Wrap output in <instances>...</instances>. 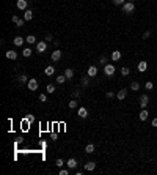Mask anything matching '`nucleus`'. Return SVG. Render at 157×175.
Wrapping results in <instances>:
<instances>
[{
  "mask_svg": "<svg viewBox=\"0 0 157 175\" xmlns=\"http://www.w3.org/2000/svg\"><path fill=\"white\" fill-rule=\"evenodd\" d=\"M133 10H135V3H133V2H126L123 5V11H124L126 14H130Z\"/></svg>",
  "mask_w": 157,
  "mask_h": 175,
  "instance_id": "f257e3e1",
  "label": "nucleus"
},
{
  "mask_svg": "<svg viewBox=\"0 0 157 175\" xmlns=\"http://www.w3.org/2000/svg\"><path fill=\"white\" fill-rule=\"evenodd\" d=\"M38 85H39V84H38V80L33 77V79H28L27 89H28V90H32V92H36V90H38Z\"/></svg>",
  "mask_w": 157,
  "mask_h": 175,
  "instance_id": "f03ea898",
  "label": "nucleus"
},
{
  "mask_svg": "<svg viewBox=\"0 0 157 175\" xmlns=\"http://www.w3.org/2000/svg\"><path fill=\"white\" fill-rule=\"evenodd\" d=\"M35 51H36L38 54H43V52H46V51H47V43H46V41L36 43V48H35Z\"/></svg>",
  "mask_w": 157,
  "mask_h": 175,
  "instance_id": "7ed1b4c3",
  "label": "nucleus"
},
{
  "mask_svg": "<svg viewBox=\"0 0 157 175\" xmlns=\"http://www.w3.org/2000/svg\"><path fill=\"white\" fill-rule=\"evenodd\" d=\"M104 73H105V76H113L115 74V66L112 65V63L104 65Z\"/></svg>",
  "mask_w": 157,
  "mask_h": 175,
  "instance_id": "20e7f679",
  "label": "nucleus"
},
{
  "mask_svg": "<svg viewBox=\"0 0 157 175\" xmlns=\"http://www.w3.org/2000/svg\"><path fill=\"white\" fill-rule=\"evenodd\" d=\"M86 76H88V77H96V76H97V66L91 65L88 68V71H86Z\"/></svg>",
  "mask_w": 157,
  "mask_h": 175,
  "instance_id": "39448f33",
  "label": "nucleus"
},
{
  "mask_svg": "<svg viewBox=\"0 0 157 175\" xmlns=\"http://www.w3.org/2000/svg\"><path fill=\"white\" fill-rule=\"evenodd\" d=\"M66 166L69 167V169H71V170H74V169H77V159H75V158H69L68 161H66Z\"/></svg>",
  "mask_w": 157,
  "mask_h": 175,
  "instance_id": "423d86ee",
  "label": "nucleus"
},
{
  "mask_svg": "<svg viewBox=\"0 0 157 175\" xmlns=\"http://www.w3.org/2000/svg\"><path fill=\"white\" fill-rule=\"evenodd\" d=\"M148 103H149V96L148 95H141L140 96V106H141V109H146L148 107Z\"/></svg>",
  "mask_w": 157,
  "mask_h": 175,
  "instance_id": "0eeeda50",
  "label": "nucleus"
},
{
  "mask_svg": "<svg viewBox=\"0 0 157 175\" xmlns=\"http://www.w3.org/2000/svg\"><path fill=\"white\" fill-rule=\"evenodd\" d=\"M126 96H127V90H126V89H121L118 93H116V98H118V101H124V100H126Z\"/></svg>",
  "mask_w": 157,
  "mask_h": 175,
  "instance_id": "6e6552de",
  "label": "nucleus"
},
{
  "mask_svg": "<svg viewBox=\"0 0 157 175\" xmlns=\"http://www.w3.org/2000/svg\"><path fill=\"white\" fill-rule=\"evenodd\" d=\"M61 55H63V54H61V51H60V49H57V51L52 52V57H50V58H52L54 62H58V60L61 58Z\"/></svg>",
  "mask_w": 157,
  "mask_h": 175,
  "instance_id": "1a4fd4ad",
  "label": "nucleus"
},
{
  "mask_svg": "<svg viewBox=\"0 0 157 175\" xmlns=\"http://www.w3.org/2000/svg\"><path fill=\"white\" fill-rule=\"evenodd\" d=\"M17 8H19V10H27V7H28V2H27V0H17Z\"/></svg>",
  "mask_w": 157,
  "mask_h": 175,
  "instance_id": "9d476101",
  "label": "nucleus"
},
{
  "mask_svg": "<svg viewBox=\"0 0 157 175\" xmlns=\"http://www.w3.org/2000/svg\"><path fill=\"white\" fill-rule=\"evenodd\" d=\"M96 169V162L94 161H88L85 164V170H88V172H91V170H94Z\"/></svg>",
  "mask_w": 157,
  "mask_h": 175,
  "instance_id": "9b49d317",
  "label": "nucleus"
},
{
  "mask_svg": "<svg viewBox=\"0 0 157 175\" xmlns=\"http://www.w3.org/2000/svg\"><path fill=\"white\" fill-rule=\"evenodd\" d=\"M148 69V62H144V60H141L140 63H138V71L140 73H144Z\"/></svg>",
  "mask_w": 157,
  "mask_h": 175,
  "instance_id": "f8f14e48",
  "label": "nucleus"
},
{
  "mask_svg": "<svg viewBox=\"0 0 157 175\" xmlns=\"http://www.w3.org/2000/svg\"><path fill=\"white\" fill-rule=\"evenodd\" d=\"M5 55H7V58H10V60H16L17 58V52L16 51H7Z\"/></svg>",
  "mask_w": 157,
  "mask_h": 175,
  "instance_id": "ddd939ff",
  "label": "nucleus"
},
{
  "mask_svg": "<svg viewBox=\"0 0 157 175\" xmlns=\"http://www.w3.org/2000/svg\"><path fill=\"white\" fill-rule=\"evenodd\" d=\"M24 19L25 21H32L33 19V11L32 10H25L24 11Z\"/></svg>",
  "mask_w": 157,
  "mask_h": 175,
  "instance_id": "4468645a",
  "label": "nucleus"
},
{
  "mask_svg": "<svg viewBox=\"0 0 157 175\" xmlns=\"http://www.w3.org/2000/svg\"><path fill=\"white\" fill-rule=\"evenodd\" d=\"M24 41H25V39H24V38H22V36H16L13 43H14V46H17V48H21V46H22V44H24Z\"/></svg>",
  "mask_w": 157,
  "mask_h": 175,
  "instance_id": "2eb2a0df",
  "label": "nucleus"
},
{
  "mask_svg": "<svg viewBox=\"0 0 157 175\" xmlns=\"http://www.w3.org/2000/svg\"><path fill=\"white\" fill-rule=\"evenodd\" d=\"M119 58H121V51H113L112 52V60L113 62H118Z\"/></svg>",
  "mask_w": 157,
  "mask_h": 175,
  "instance_id": "dca6fc26",
  "label": "nucleus"
},
{
  "mask_svg": "<svg viewBox=\"0 0 157 175\" xmlns=\"http://www.w3.org/2000/svg\"><path fill=\"white\" fill-rule=\"evenodd\" d=\"M148 115H149L148 110H146V109H141V112H140V115H138V117H140L141 121H146V120H148Z\"/></svg>",
  "mask_w": 157,
  "mask_h": 175,
  "instance_id": "f3484780",
  "label": "nucleus"
},
{
  "mask_svg": "<svg viewBox=\"0 0 157 175\" xmlns=\"http://www.w3.org/2000/svg\"><path fill=\"white\" fill-rule=\"evenodd\" d=\"M79 117L80 118H86V117H88V110H86L85 107H80L79 109Z\"/></svg>",
  "mask_w": 157,
  "mask_h": 175,
  "instance_id": "a211bd4d",
  "label": "nucleus"
},
{
  "mask_svg": "<svg viewBox=\"0 0 157 175\" xmlns=\"http://www.w3.org/2000/svg\"><path fill=\"white\" fill-rule=\"evenodd\" d=\"M54 73H55V68L54 66H46V69H44V74L46 76H54Z\"/></svg>",
  "mask_w": 157,
  "mask_h": 175,
  "instance_id": "6ab92c4d",
  "label": "nucleus"
},
{
  "mask_svg": "<svg viewBox=\"0 0 157 175\" xmlns=\"http://www.w3.org/2000/svg\"><path fill=\"white\" fill-rule=\"evenodd\" d=\"M65 76H66V79H72L74 77V69L72 68H68L65 71Z\"/></svg>",
  "mask_w": 157,
  "mask_h": 175,
  "instance_id": "aec40b11",
  "label": "nucleus"
},
{
  "mask_svg": "<svg viewBox=\"0 0 157 175\" xmlns=\"http://www.w3.org/2000/svg\"><path fill=\"white\" fill-rule=\"evenodd\" d=\"M85 153H88V155L94 153V145H93V144H88V145L85 147Z\"/></svg>",
  "mask_w": 157,
  "mask_h": 175,
  "instance_id": "412c9836",
  "label": "nucleus"
},
{
  "mask_svg": "<svg viewBox=\"0 0 157 175\" xmlns=\"http://www.w3.org/2000/svg\"><path fill=\"white\" fill-rule=\"evenodd\" d=\"M25 41L28 44H35V41H36V38H35V35H28V36L25 38Z\"/></svg>",
  "mask_w": 157,
  "mask_h": 175,
  "instance_id": "4be33fe9",
  "label": "nucleus"
},
{
  "mask_svg": "<svg viewBox=\"0 0 157 175\" xmlns=\"http://www.w3.org/2000/svg\"><path fill=\"white\" fill-rule=\"evenodd\" d=\"M22 55H24V57H30L32 55V49L30 48H24V49H22Z\"/></svg>",
  "mask_w": 157,
  "mask_h": 175,
  "instance_id": "5701e85b",
  "label": "nucleus"
},
{
  "mask_svg": "<svg viewBox=\"0 0 157 175\" xmlns=\"http://www.w3.org/2000/svg\"><path fill=\"white\" fill-rule=\"evenodd\" d=\"M57 82L60 84V85L65 84V82H66V76H65V74H63V76H57Z\"/></svg>",
  "mask_w": 157,
  "mask_h": 175,
  "instance_id": "b1692460",
  "label": "nucleus"
},
{
  "mask_svg": "<svg viewBox=\"0 0 157 175\" xmlns=\"http://www.w3.org/2000/svg\"><path fill=\"white\" fill-rule=\"evenodd\" d=\"M17 80H19L21 84H25V82H28V79H27V76H25V74H21L19 77H17Z\"/></svg>",
  "mask_w": 157,
  "mask_h": 175,
  "instance_id": "393cba45",
  "label": "nucleus"
},
{
  "mask_svg": "<svg viewBox=\"0 0 157 175\" xmlns=\"http://www.w3.org/2000/svg\"><path fill=\"white\" fill-rule=\"evenodd\" d=\"M130 89H132L133 92L140 90V84H138V82H132V84H130Z\"/></svg>",
  "mask_w": 157,
  "mask_h": 175,
  "instance_id": "a878e982",
  "label": "nucleus"
},
{
  "mask_svg": "<svg viewBox=\"0 0 157 175\" xmlns=\"http://www.w3.org/2000/svg\"><path fill=\"white\" fill-rule=\"evenodd\" d=\"M68 106H69V109H75V107H77V101H75V100H71V101L68 103Z\"/></svg>",
  "mask_w": 157,
  "mask_h": 175,
  "instance_id": "bb28decb",
  "label": "nucleus"
},
{
  "mask_svg": "<svg viewBox=\"0 0 157 175\" xmlns=\"http://www.w3.org/2000/svg\"><path fill=\"white\" fill-rule=\"evenodd\" d=\"M55 164H57L58 167H60V169H61L63 166H66V162H65V161H63L61 158H58V159H57V162H55Z\"/></svg>",
  "mask_w": 157,
  "mask_h": 175,
  "instance_id": "cd10ccee",
  "label": "nucleus"
},
{
  "mask_svg": "<svg viewBox=\"0 0 157 175\" xmlns=\"http://www.w3.org/2000/svg\"><path fill=\"white\" fill-rule=\"evenodd\" d=\"M130 73V69L127 68V66H124V68H121V76H127Z\"/></svg>",
  "mask_w": 157,
  "mask_h": 175,
  "instance_id": "c85d7f7f",
  "label": "nucleus"
},
{
  "mask_svg": "<svg viewBox=\"0 0 157 175\" xmlns=\"http://www.w3.org/2000/svg\"><path fill=\"white\" fill-rule=\"evenodd\" d=\"M46 89H47V93H54V92H55V85H54V84H49Z\"/></svg>",
  "mask_w": 157,
  "mask_h": 175,
  "instance_id": "c756f323",
  "label": "nucleus"
},
{
  "mask_svg": "<svg viewBox=\"0 0 157 175\" xmlns=\"http://www.w3.org/2000/svg\"><path fill=\"white\" fill-rule=\"evenodd\" d=\"M144 89H148V90H152V89H154V84L151 82V80H148V82L144 84Z\"/></svg>",
  "mask_w": 157,
  "mask_h": 175,
  "instance_id": "7c9ffc66",
  "label": "nucleus"
},
{
  "mask_svg": "<svg viewBox=\"0 0 157 175\" xmlns=\"http://www.w3.org/2000/svg\"><path fill=\"white\" fill-rule=\"evenodd\" d=\"M39 101H41V103H46V101H47V96H46V93H41V95H39Z\"/></svg>",
  "mask_w": 157,
  "mask_h": 175,
  "instance_id": "2f4dec72",
  "label": "nucleus"
},
{
  "mask_svg": "<svg viewBox=\"0 0 157 175\" xmlns=\"http://www.w3.org/2000/svg\"><path fill=\"white\" fill-rule=\"evenodd\" d=\"M68 173H69V170H68V169H63V167L60 169V175H68Z\"/></svg>",
  "mask_w": 157,
  "mask_h": 175,
  "instance_id": "473e14b6",
  "label": "nucleus"
},
{
  "mask_svg": "<svg viewBox=\"0 0 157 175\" xmlns=\"http://www.w3.org/2000/svg\"><path fill=\"white\" fill-rule=\"evenodd\" d=\"M99 62L102 63V65H107V57H105V55H102V57H101V60H99Z\"/></svg>",
  "mask_w": 157,
  "mask_h": 175,
  "instance_id": "72a5a7b5",
  "label": "nucleus"
},
{
  "mask_svg": "<svg viewBox=\"0 0 157 175\" xmlns=\"http://www.w3.org/2000/svg\"><path fill=\"white\" fill-rule=\"evenodd\" d=\"M27 121H28V123H33V121H35V117L33 115H27Z\"/></svg>",
  "mask_w": 157,
  "mask_h": 175,
  "instance_id": "f704fd0d",
  "label": "nucleus"
},
{
  "mask_svg": "<svg viewBox=\"0 0 157 175\" xmlns=\"http://www.w3.org/2000/svg\"><path fill=\"white\" fill-rule=\"evenodd\" d=\"M113 3L115 5H124L126 2H124V0H113Z\"/></svg>",
  "mask_w": 157,
  "mask_h": 175,
  "instance_id": "c9c22d12",
  "label": "nucleus"
},
{
  "mask_svg": "<svg viewBox=\"0 0 157 175\" xmlns=\"http://www.w3.org/2000/svg\"><path fill=\"white\" fill-rule=\"evenodd\" d=\"M24 22H25V19H19V21H17V27H22V25H24Z\"/></svg>",
  "mask_w": 157,
  "mask_h": 175,
  "instance_id": "e433bc0d",
  "label": "nucleus"
},
{
  "mask_svg": "<svg viewBox=\"0 0 157 175\" xmlns=\"http://www.w3.org/2000/svg\"><path fill=\"white\" fill-rule=\"evenodd\" d=\"M105 96L108 98V100H112V98L115 96V93H113V92H107V95H105Z\"/></svg>",
  "mask_w": 157,
  "mask_h": 175,
  "instance_id": "4c0bfd02",
  "label": "nucleus"
},
{
  "mask_svg": "<svg viewBox=\"0 0 157 175\" xmlns=\"http://www.w3.org/2000/svg\"><path fill=\"white\" fill-rule=\"evenodd\" d=\"M149 35H151L149 30H148V32H144V33H143V39H148V38H149Z\"/></svg>",
  "mask_w": 157,
  "mask_h": 175,
  "instance_id": "58836bf2",
  "label": "nucleus"
},
{
  "mask_svg": "<svg viewBox=\"0 0 157 175\" xmlns=\"http://www.w3.org/2000/svg\"><path fill=\"white\" fill-rule=\"evenodd\" d=\"M82 84H83L85 87H86V85H88V77H83V79H82Z\"/></svg>",
  "mask_w": 157,
  "mask_h": 175,
  "instance_id": "ea45409f",
  "label": "nucleus"
},
{
  "mask_svg": "<svg viewBox=\"0 0 157 175\" xmlns=\"http://www.w3.org/2000/svg\"><path fill=\"white\" fill-rule=\"evenodd\" d=\"M19 19H21L19 16H13V22H14V24H17V21H19Z\"/></svg>",
  "mask_w": 157,
  "mask_h": 175,
  "instance_id": "a19ab883",
  "label": "nucleus"
},
{
  "mask_svg": "<svg viewBox=\"0 0 157 175\" xmlns=\"http://www.w3.org/2000/svg\"><path fill=\"white\" fill-rule=\"evenodd\" d=\"M151 125H152L154 128H157V118H154V120H152V123H151Z\"/></svg>",
  "mask_w": 157,
  "mask_h": 175,
  "instance_id": "79ce46f5",
  "label": "nucleus"
},
{
  "mask_svg": "<svg viewBox=\"0 0 157 175\" xmlns=\"http://www.w3.org/2000/svg\"><path fill=\"white\" fill-rule=\"evenodd\" d=\"M46 38H47V41H52V39H54V36H52L50 33H49V35H47V36H46Z\"/></svg>",
  "mask_w": 157,
  "mask_h": 175,
  "instance_id": "37998d69",
  "label": "nucleus"
},
{
  "mask_svg": "<svg viewBox=\"0 0 157 175\" xmlns=\"http://www.w3.org/2000/svg\"><path fill=\"white\" fill-rule=\"evenodd\" d=\"M127 2H135V0H127Z\"/></svg>",
  "mask_w": 157,
  "mask_h": 175,
  "instance_id": "c03bdc74",
  "label": "nucleus"
}]
</instances>
